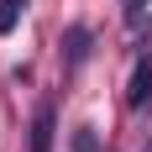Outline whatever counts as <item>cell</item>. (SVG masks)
Segmentation results:
<instances>
[{
	"label": "cell",
	"mask_w": 152,
	"mask_h": 152,
	"mask_svg": "<svg viewBox=\"0 0 152 152\" xmlns=\"http://www.w3.org/2000/svg\"><path fill=\"white\" fill-rule=\"evenodd\" d=\"M126 105H131V110H147L152 105V58H137L131 84H126Z\"/></svg>",
	"instance_id": "cell-1"
},
{
	"label": "cell",
	"mask_w": 152,
	"mask_h": 152,
	"mask_svg": "<svg viewBox=\"0 0 152 152\" xmlns=\"http://www.w3.org/2000/svg\"><path fill=\"white\" fill-rule=\"evenodd\" d=\"M94 53V37H89V26H68L63 31V63H68V68H84V58H89Z\"/></svg>",
	"instance_id": "cell-2"
},
{
	"label": "cell",
	"mask_w": 152,
	"mask_h": 152,
	"mask_svg": "<svg viewBox=\"0 0 152 152\" xmlns=\"http://www.w3.org/2000/svg\"><path fill=\"white\" fill-rule=\"evenodd\" d=\"M31 152H53V105H37V121H31Z\"/></svg>",
	"instance_id": "cell-3"
},
{
	"label": "cell",
	"mask_w": 152,
	"mask_h": 152,
	"mask_svg": "<svg viewBox=\"0 0 152 152\" xmlns=\"http://www.w3.org/2000/svg\"><path fill=\"white\" fill-rule=\"evenodd\" d=\"M68 152H100V137H94V126H79L74 137H68Z\"/></svg>",
	"instance_id": "cell-4"
},
{
	"label": "cell",
	"mask_w": 152,
	"mask_h": 152,
	"mask_svg": "<svg viewBox=\"0 0 152 152\" xmlns=\"http://www.w3.org/2000/svg\"><path fill=\"white\" fill-rule=\"evenodd\" d=\"M21 5H26V0H0V37H5V31H16V21H21Z\"/></svg>",
	"instance_id": "cell-5"
},
{
	"label": "cell",
	"mask_w": 152,
	"mask_h": 152,
	"mask_svg": "<svg viewBox=\"0 0 152 152\" xmlns=\"http://www.w3.org/2000/svg\"><path fill=\"white\" fill-rule=\"evenodd\" d=\"M142 152H152V137H147V147H142Z\"/></svg>",
	"instance_id": "cell-6"
}]
</instances>
